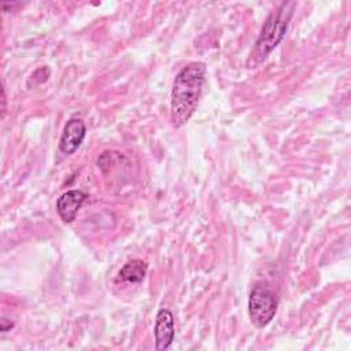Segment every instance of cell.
<instances>
[{"instance_id": "6", "label": "cell", "mask_w": 351, "mask_h": 351, "mask_svg": "<svg viewBox=\"0 0 351 351\" xmlns=\"http://www.w3.org/2000/svg\"><path fill=\"white\" fill-rule=\"evenodd\" d=\"M85 199H86V195L78 189H70L63 192L56 200V211L60 219L64 223L73 222Z\"/></svg>"}, {"instance_id": "4", "label": "cell", "mask_w": 351, "mask_h": 351, "mask_svg": "<svg viewBox=\"0 0 351 351\" xmlns=\"http://www.w3.org/2000/svg\"><path fill=\"white\" fill-rule=\"evenodd\" d=\"M86 134V126L81 118H71L63 128L59 140V152L63 155L74 154Z\"/></svg>"}, {"instance_id": "8", "label": "cell", "mask_w": 351, "mask_h": 351, "mask_svg": "<svg viewBox=\"0 0 351 351\" xmlns=\"http://www.w3.org/2000/svg\"><path fill=\"white\" fill-rule=\"evenodd\" d=\"M12 326H14V322H11V321H8V319H5V318L1 319V324H0L1 332H7V330H10Z\"/></svg>"}, {"instance_id": "1", "label": "cell", "mask_w": 351, "mask_h": 351, "mask_svg": "<svg viewBox=\"0 0 351 351\" xmlns=\"http://www.w3.org/2000/svg\"><path fill=\"white\" fill-rule=\"evenodd\" d=\"M206 64L193 62L184 66L176 75L171 88L170 118L176 128L185 125L197 108L206 80Z\"/></svg>"}, {"instance_id": "7", "label": "cell", "mask_w": 351, "mask_h": 351, "mask_svg": "<svg viewBox=\"0 0 351 351\" xmlns=\"http://www.w3.org/2000/svg\"><path fill=\"white\" fill-rule=\"evenodd\" d=\"M147 262L141 259H132L126 262L118 271L117 281H123V282H132V284H138L144 280L147 274Z\"/></svg>"}, {"instance_id": "3", "label": "cell", "mask_w": 351, "mask_h": 351, "mask_svg": "<svg viewBox=\"0 0 351 351\" xmlns=\"http://www.w3.org/2000/svg\"><path fill=\"white\" fill-rule=\"evenodd\" d=\"M248 311L251 321L256 328H263L270 324L277 311V299L274 293L263 285H255L248 296Z\"/></svg>"}, {"instance_id": "5", "label": "cell", "mask_w": 351, "mask_h": 351, "mask_svg": "<svg viewBox=\"0 0 351 351\" xmlns=\"http://www.w3.org/2000/svg\"><path fill=\"white\" fill-rule=\"evenodd\" d=\"M154 335H155V348L159 351L170 348L176 329H174V317L173 313L167 308H160L156 314L155 326H154Z\"/></svg>"}, {"instance_id": "2", "label": "cell", "mask_w": 351, "mask_h": 351, "mask_svg": "<svg viewBox=\"0 0 351 351\" xmlns=\"http://www.w3.org/2000/svg\"><path fill=\"white\" fill-rule=\"evenodd\" d=\"M293 8V1H284L270 12L262 26L259 37L255 43V48L250 58L254 64H259L262 60H265L267 55L281 43L288 30Z\"/></svg>"}, {"instance_id": "9", "label": "cell", "mask_w": 351, "mask_h": 351, "mask_svg": "<svg viewBox=\"0 0 351 351\" xmlns=\"http://www.w3.org/2000/svg\"><path fill=\"white\" fill-rule=\"evenodd\" d=\"M1 92H3V96H1V103H3V106H1V111H3V115H1V117H4L5 110H7V107H5V90L3 89Z\"/></svg>"}]
</instances>
